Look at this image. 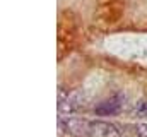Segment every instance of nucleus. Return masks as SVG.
<instances>
[{
    "label": "nucleus",
    "instance_id": "obj_3",
    "mask_svg": "<svg viewBox=\"0 0 147 137\" xmlns=\"http://www.w3.org/2000/svg\"><path fill=\"white\" fill-rule=\"evenodd\" d=\"M123 108V101H121V96H111L110 100L103 101L101 104L96 106V113L98 115H103V117H110V115H116L120 113Z\"/></svg>",
    "mask_w": 147,
    "mask_h": 137
},
{
    "label": "nucleus",
    "instance_id": "obj_5",
    "mask_svg": "<svg viewBox=\"0 0 147 137\" xmlns=\"http://www.w3.org/2000/svg\"><path fill=\"white\" fill-rule=\"evenodd\" d=\"M135 132L139 137H147V123H137L135 125Z\"/></svg>",
    "mask_w": 147,
    "mask_h": 137
},
{
    "label": "nucleus",
    "instance_id": "obj_1",
    "mask_svg": "<svg viewBox=\"0 0 147 137\" xmlns=\"http://www.w3.org/2000/svg\"><path fill=\"white\" fill-rule=\"evenodd\" d=\"M62 129L75 137H89L91 134V120L84 118H58Z\"/></svg>",
    "mask_w": 147,
    "mask_h": 137
},
{
    "label": "nucleus",
    "instance_id": "obj_4",
    "mask_svg": "<svg viewBox=\"0 0 147 137\" xmlns=\"http://www.w3.org/2000/svg\"><path fill=\"white\" fill-rule=\"evenodd\" d=\"M135 113L139 117H147V101H140L135 106Z\"/></svg>",
    "mask_w": 147,
    "mask_h": 137
},
{
    "label": "nucleus",
    "instance_id": "obj_2",
    "mask_svg": "<svg viewBox=\"0 0 147 137\" xmlns=\"http://www.w3.org/2000/svg\"><path fill=\"white\" fill-rule=\"evenodd\" d=\"M123 130L110 122H92L91 120V134L89 137H121Z\"/></svg>",
    "mask_w": 147,
    "mask_h": 137
}]
</instances>
